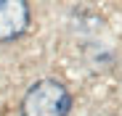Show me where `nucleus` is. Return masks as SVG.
I'll return each instance as SVG.
<instances>
[{
  "label": "nucleus",
  "instance_id": "nucleus-1",
  "mask_svg": "<svg viewBox=\"0 0 122 116\" xmlns=\"http://www.w3.org/2000/svg\"><path fill=\"white\" fill-rule=\"evenodd\" d=\"M69 108L72 95L56 79H40L21 98V116H66Z\"/></svg>",
  "mask_w": 122,
  "mask_h": 116
},
{
  "label": "nucleus",
  "instance_id": "nucleus-2",
  "mask_svg": "<svg viewBox=\"0 0 122 116\" xmlns=\"http://www.w3.org/2000/svg\"><path fill=\"white\" fill-rule=\"evenodd\" d=\"M29 24V5L24 0H0V42H11L24 34Z\"/></svg>",
  "mask_w": 122,
  "mask_h": 116
}]
</instances>
